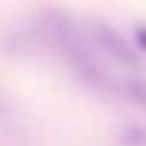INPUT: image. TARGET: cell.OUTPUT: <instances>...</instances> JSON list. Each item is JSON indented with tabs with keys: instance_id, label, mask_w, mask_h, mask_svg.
Wrapping results in <instances>:
<instances>
[{
	"instance_id": "obj_2",
	"label": "cell",
	"mask_w": 146,
	"mask_h": 146,
	"mask_svg": "<svg viewBox=\"0 0 146 146\" xmlns=\"http://www.w3.org/2000/svg\"><path fill=\"white\" fill-rule=\"evenodd\" d=\"M135 46L141 49V52H146V25H141L135 30Z\"/></svg>"
},
{
	"instance_id": "obj_1",
	"label": "cell",
	"mask_w": 146,
	"mask_h": 146,
	"mask_svg": "<svg viewBox=\"0 0 146 146\" xmlns=\"http://www.w3.org/2000/svg\"><path fill=\"white\" fill-rule=\"evenodd\" d=\"M92 41H95V46L103 52L106 60H111V62H116V65H125V68H138V60H135V54H133V49L127 46V41L116 30H111L108 25H95Z\"/></svg>"
},
{
	"instance_id": "obj_3",
	"label": "cell",
	"mask_w": 146,
	"mask_h": 146,
	"mask_svg": "<svg viewBox=\"0 0 146 146\" xmlns=\"http://www.w3.org/2000/svg\"><path fill=\"white\" fill-rule=\"evenodd\" d=\"M0 111H3V103H0Z\"/></svg>"
}]
</instances>
